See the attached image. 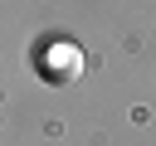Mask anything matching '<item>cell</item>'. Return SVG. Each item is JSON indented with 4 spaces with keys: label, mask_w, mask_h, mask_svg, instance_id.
<instances>
[{
    "label": "cell",
    "mask_w": 156,
    "mask_h": 146,
    "mask_svg": "<svg viewBox=\"0 0 156 146\" xmlns=\"http://www.w3.org/2000/svg\"><path fill=\"white\" fill-rule=\"evenodd\" d=\"M39 68H44V78L68 83V78H78L83 54H78V49H68V44H49V49H39Z\"/></svg>",
    "instance_id": "obj_1"
}]
</instances>
